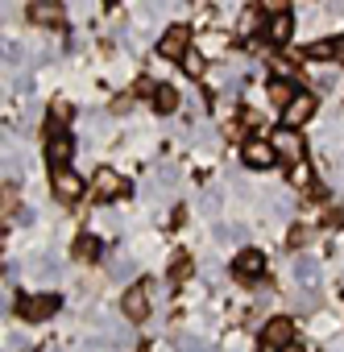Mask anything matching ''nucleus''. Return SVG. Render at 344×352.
I'll return each mask as SVG.
<instances>
[{
	"label": "nucleus",
	"mask_w": 344,
	"mask_h": 352,
	"mask_svg": "<svg viewBox=\"0 0 344 352\" xmlns=\"http://www.w3.org/2000/svg\"><path fill=\"white\" fill-rule=\"evenodd\" d=\"M187 274H191V261H187V257H179V261H175V282H183Z\"/></svg>",
	"instance_id": "5701e85b"
},
{
	"label": "nucleus",
	"mask_w": 344,
	"mask_h": 352,
	"mask_svg": "<svg viewBox=\"0 0 344 352\" xmlns=\"http://www.w3.org/2000/svg\"><path fill=\"white\" fill-rule=\"evenodd\" d=\"M307 236H311V228H294V232H290V249H299V245H307Z\"/></svg>",
	"instance_id": "4be33fe9"
},
{
	"label": "nucleus",
	"mask_w": 344,
	"mask_h": 352,
	"mask_svg": "<svg viewBox=\"0 0 344 352\" xmlns=\"http://www.w3.org/2000/svg\"><path fill=\"white\" fill-rule=\"evenodd\" d=\"M336 58H340V63H344V38H340V42H336Z\"/></svg>",
	"instance_id": "393cba45"
},
{
	"label": "nucleus",
	"mask_w": 344,
	"mask_h": 352,
	"mask_svg": "<svg viewBox=\"0 0 344 352\" xmlns=\"http://www.w3.org/2000/svg\"><path fill=\"white\" fill-rule=\"evenodd\" d=\"M92 187H96V199H120V195L129 191V183L120 179V174H116L112 166H100V170H96Z\"/></svg>",
	"instance_id": "f03ea898"
},
{
	"label": "nucleus",
	"mask_w": 344,
	"mask_h": 352,
	"mask_svg": "<svg viewBox=\"0 0 344 352\" xmlns=\"http://www.w3.org/2000/svg\"><path fill=\"white\" fill-rule=\"evenodd\" d=\"M17 311H21V319H30V323H38V319H50V315L58 311V294H34V298H17Z\"/></svg>",
	"instance_id": "7ed1b4c3"
},
{
	"label": "nucleus",
	"mask_w": 344,
	"mask_h": 352,
	"mask_svg": "<svg viewBox=\"0 0 344 352\" xmlns=\"http://www.w3.org/2000/svg\"><path fill=\"white\" fill-rule=\"evenodd\" d=\"M282 352H303V348H299V344H286V348H282Z\"/></svg>",
	"instance_id": "a878e982"
},
{
	"label": "nucleus",
	"mask_w": 344,
	"mask_h": 352,
	"mask_svg": "<svg viewBox=\"0 0 344 352\" xmlns=\"http://www.w3.org/2000/svg\"><path fill=\"white\" fill-rule=\"evenodd\" d=\"M294 278H299L303 286H315V282H319V265H315L311 257H299V265H294Z\"/></svg>",
	"instance_id": "2eb2a0df"
},
{
	"label": "nucleus",
	"mask_w": 344,
	"mask_h": 352,
	"mask_svg": "<svg viewBox=\"0 0 344 352\" xmlns=\"http://www.w3.org/2000/svg\"><path fill=\"white\" fill-rule=\"evenodd\" d=\"M71 153H75V141H71V133H50V141H46V157H50V166L54 170H63L67 162H71Z\"/></svg>",
	"instance_id": "1a4fd4ad"
},
{
	"label": "nucleus",
	"mask_w": 344,
	"mask_h": 352,
	"mask_svg": "<svg viewBox=\"0 0 344 352\" xmlns=\"http://www.w3.org/2000/svg\"><path fill=\"white\" fill-rule=\"evenodd\" d=\"M71 112H75V108H71L67 100H54V104H50V116H54V124H63V120H71Z\"/></svg>",
	"instance_id": "a211bd4d"
},
{
	"label": "nucleus",
	"mask_w": 344,
	"mask_h": 352,
	"mask_svg": "<svg viewBox=\"0 0 344 352\" xmlns=\"http://www.w3.org/2000/svg\"><path fill=\"white\" fill-rule=\"evenodd\" d=\"M233 265H237V278H245V282H249V278H257V274L266 270V257H261L257 249H245Z\"/></svg>",
	"instance_id": "f8f14e48"
},
{
	"label": "nucleus",
	"mask_w": 344,
	"mask_h": 352,
	"mask_svg": "<svg viewBox=\"0 0 344 352\" xmlns=\"http://www.w3.org/2000/svg\"><path fill=\"white\" fill-rule=\"evenodd\" d=\"M290 336H294V323L290 319H270L266 331H261V348L266 352H282L290 344Z\"/></svg>",
	"instance_id": "0eeeda50"
},
{
	"label": "nucleus",
	"mask_w": 344,
	"mask_h": 352,
	"mask_svg": "<svg viewBox=\"0 0 344 352\" xmlns=\"http://www.w3.org/2000/svg\"><path fill=\"white\" fill-rule=\"evenodd\" d=\"M120 307H125V315H129L133 323H141V319L149 315V282H137V286H129Z\"/></svg>",
	"instance_id": "423d86ee"
},
{
	"label": "nucleus",
	"mask_w": 344,
	"mask_h": 352,
	"mask_svg": "<svg viewBox=\"0 0 344 352\" xmlns=\"http://www.w3.org/2000/svg\"><path fill=\"white\" fill-rule=\"evenodd\" d=\"M270 100H274V104H278V108L286 112V108H290V104L299 100V91H294V87H290L286 79H274V83H270Z\"/></svg>",
	"instance_id": "4468645a"
},
{
	"label": "nucleus",
	"mask_w": 344,
	"mask_h": 352,
	"mask_svg": "<svg viewBox=\"0 0 344 352\" xmlns=\"http://www.w3.org/2000/svg\"><path fill=\"white\" fill-rule=\"evenodd\" d=\"M13 208H17V187L9 183V187H5V212H13Z\"/></svg>",
	"instance_id": "b1692460"
},
{
	"label": "nucleus",
	"mask_w": 344,
	"mask_h": 352,
	"mask_svg": "<svg viewBox=\"0 0 344 352\" xmlns=\"http://www.w3.org/2000/svg\"><path fill=\"white\" fill-rule=\"evenodd\" d=\"M175 344H179V352H212L208 340H191V336H179Z\"/></svg>",
	"instance_id": "f3484780"
},
{
	"label": "nucleus",
	"mask_w": 344,
	"mask_h": 352,
	"mask_svg": "<svg viewBox=\"0 0 344 352\" xmlns=\"http://www.w3.org/2000/svg\"><path fill=\"white\" fill-rule=\"evenodd\" d=\"M270 145H274V153H278V157H286L290 166H299V162H303V137H299L294 129H278V133L270 137Z\"/></svg>",
	"instance_id": "20e7f679"
},
{
	"label": "nucleus",
	"mask_w": 344,
	"mask_h": 352,
	"mask_svg": "<svg viewBox=\"0 0 344 352\" xmlns=\"http://www.w3.org/2000/svg\"><path fill=\"white\" fill-rule=\"evenodd\" d=\"M311 112H315V100L299 91V100H294V104H290V108L282 112V120H286V129H299L303 120H311Z\"/></svg>",
	"instance_id": "9b49d317"
},
{
	"label": "nucleus",
	"mask_w": 344,
	"mask_h": 352,
	"mask_svg": "<svg viewBox=\"0 0 344 352\" xmlns=\"http://www.w3.org/2000/svg\"><path fill=\"white\" fill-rule=\"evenodd\" d=\"M290 183H294V187H307V183H311V170H307L303 162H299V166H290Z\"/></svg>",
	"instance_id": "aec40b11"
},
{
	"label": "nucleus",
	"mask_w": 344,
	"mask_h": 352,
	"mask_svg": "<svg viewBox=\"0 0 344 352\" xmlns=\"http://www.w3.org/2000/svg\"><path fill=\"white\" fill-rule=\"evenodd\" d=\"M290 30H294V21H290V13L282 9V13H274V21H270V42L274 46H282V42H290Z\"/></svg>",
	"instance_id": "ddd939ff"
},
{
	"label": "nucleus",
	"mask_w": 344,
	"mask_h": 352,
	"mask_svg": "<svg viewBox=\"0 0 344 352\" xmlns=\"http://www.w3.org/2000/svg\"><path fill=\"white\" fill-rule=\"evenodd\" d=\"M50 187H54V195L67 199V204L83 195V179H79L75 170H67V166H63V170H50Z\"/></svg>",
	"instance_id": "39448f33"
},
{
	"label": "nucleus",
	"mask_w": 344,
	"mask_h": 352,
	"mask_svg": "<svg viewBox=\"0 0 344 352\" xmlns=\"http://www.w3.org/2000/svg\"><path fill=\"white\" fill-rule=\"evenodd\" d=\"M274 162H278V153H274V145H270L266 137L245 141V166H249V170H266V166H274Z\"/></svg>",
	"instance_id": "6e6552de"
},
{
	"label": "nucleus",
	"mask_w": 344,
	"mask_h": 352,
	"mask_svg": "<svg viewBox=\"0 0 344 352\" xmlns=\"http://www.w3.org/2000/svg\"><path fill=\"white\" fill-rule=\"evenodd\" d=\"M75 257H79V261H92V257H96V241H92V236H83V241L75 245Z\"/></svg>",
	"instance_id": "6ab92c4d"
},
{
	"label": "nucleus",
	"mask_w": 344,
	"mask_h": 352,
	"mask_svg": "<svg viewBox=\"0 0 344 352\" xmlns=\"http://www.w3.org/2000/svg\"><path fill=\"white\" fill-rule=\"evenodd\" d=\"M30 21L34 25H63L67 21V9L54 5V0H38V5H30Z\"/></svg>",
	"instance_id": "9d476101"
},
{
	"label": "nucleus",
	"mask_w": 344,
	"mask_h": 352,
	"mask_svg": "<svg viewBox=\"0 0 344 352\" xmlns=\"http://www.w3.org/2000/svg\"><path fill=\"white\" fill-rule=\"evenodd\" d=\"M153 104H158V112H175L179 108V91L175 87H158V100Z\"/></svg>",
	"instance_id": "dca6fc26"
},
{
	"label": "nucleus",
	"mask_w": 344,
	"mask_h": 352,
	"mask_svg": "<svg viewBox=\"0 0 344 352\" xmlns=\"http://www.w3.org/2000/svg\"><path fill=\"white\" fill-rule=\"evenodd\" d=\"M183 67H187L191 75H200V71H204V58H200V54H187V58H183Z\"/></svg>",
	"instance_id": "412c9836"
},
{
	"label": "nucleus",
	"mask_w": 344,
	"mask_h": 352,
	"mask_svg": "<svg viewBox=\"0 0 344 352\" xmlns=\"http://www.w3.org/2000/svg\"><path fill=\"white\" fill-rule=\"evenodd\" d=\"M187 46H191V30H187V25H170V30L162 34V42H158V54H162V58H187V54H191Z\"/></svg>",
	"instance_id": "f257e3e1"
}]
</instances>
